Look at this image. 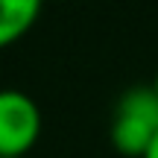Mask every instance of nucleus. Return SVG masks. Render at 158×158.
I'll use <instances>...</instances> for the list:
<instances>
[{"mask_svg":"<svg viewBox=\"0 0 158 158\" xmlns=\"http://www.w3.org/2000/svg\"><path fill=\"white\" fill-rule=\"evenodd\" d=\"M143 158H158V138L152 141V147L147 149V155H143Z\"/></svg>","mask_w":158,"mask_h":158,"instance_id":"20e7f679","label":"nucleus"},{"mask_svg":"<svg viewBox=\"0 0 158 158\" xmlns=\"http://www.w3.org/2000/svg\"><path fill=\"white\" fill-rule=\"evenodd\" d=\"M152 85H155V91H158V73H155V82H152Z\"/></svg>","mask_w":158,"mask_h":158,"instance_id":"39448f33","label":"nucleus"},{"mask_svg":"<svg viewBox=\"0 0 158 158\" xmlns=\"http://www.w3.org/2000/svg\"><path fill=\"white\" fill-rule=\"evenodd\" d=\"M41 0H0V47L18 41L35 23Z\"/></svg>","mask_w":158,"mask_h":158,"instance_id":"7ed1b4c3","label":"nucleus"},{"mask_svg":"<svg viewBox=\"0 0 158 158\" xmlns=\"http://www.w3.org/2000/svg\"><path fill=\"white\" fill-rule=\"evenodd\" d=\"M111 143L129 158H143L158 138V91L155 85H132L117 97L111 111Z\"/></svg>","mask_w":158,"mask_h":158,"instance_id":"f257e3e1","label":"nucleus"},{"mask_svg":"<svg viewBox=\"0 0 158 158\" xmlns=\"http://www.w3.org/2000/svg\"><path fill=\"white\" fill-rule=\"evenodd\" d=\"M41 135V108L18 88H0V155L23 158Z\"/></svg>","mask_w":158,"mask_h":158,"instance_id":"f03ea898","label":"nucleus"},{"mask_svg":"<svg viewBox=\"0 0 158 158\" xmlns=\"http://www.w3.org/2000/svg\"><path fill=\"white\" fill-rule=\"evenodd\" d=\"M0 158H9V155H0Z\"/></svg>","mask_w":158,"mask_h":158,"instance_id":"423d86ee","label":"nucleus"}]
</instances>
